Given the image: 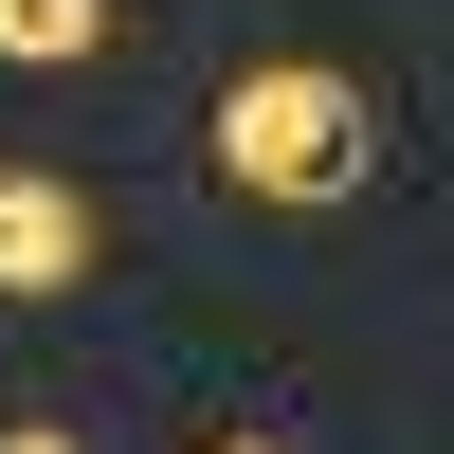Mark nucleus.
Masks as SVG:
<instances>
[{
  "label": "nucleus",
  "mask_w": 454,
  "mask_h": 454,
  "mask_svg": "<svg viewBox=\"0 0 454 454\" xmlns=\"http://www.w3.org/2000/svg\"><path fill=\"white\" fill-rule=\"evenodd\" d=\"M218 182L237 200H291V218H327V200H364L382 182V91L364 73H327V55H273V73H237L218 91Z\"/></svg>",
  "instance_id": "1"
},
{
  "label": "nucleus",
  "mask_w": 454,
  "mask_h": 454,
  "mask_svg": "<svg viewBox=\"0 0 454 454\" xmlns=\"http://www.w3.org/2000/svg\"><path fill=\"white\" fill-rule=\"evenodd\" d=\"M91 254H109L91 182H55V164H0V309H55V291H91Z\"/></svg>",
  "instance_id": "2"
},
{
  "label": "nucleus",
  "mask_w": 454,
  "mask_h": 454,
  "mask_svg": "<svg viewBox=\"0 0 454 454\" xmlns=\"http://www.w3.org/2000/svg\"><path fill=\"white\" fill-rule=\"evenodd\" d=\"M91 36H109V0H0V55L19 73H73Z\"/></svg>",
  "instance_id": "3"
},
{
  "label": "nucleus",
  "mask_w": 454,
  "mask_h": 454,
  "mask_svg": "<svg viewBox=\"0 0 454 454\" xmlns=\"http://www.w3.org/2000/svg\"><path fill=\"white\" fill-rule=\"evenodd\" d=\"M0 454H73V419H0Z\"/></svg>",
  "instance_id": "4"
},
{
  "label": "nucleus",
  "mask_w": 454,
  "mask_h": 454,
  "mask_svg": "<svg viewBox=\"0 0 454 454\" xmlns=\"http://www.w3.org/2000/svg\"><path fill=\"white\" fill-rule=\"evenodd\" d=\"M200 454H291V436H254V419H237V436H200Z\"/></svg>",
  "instance_id": "5"
}]
</instances>
